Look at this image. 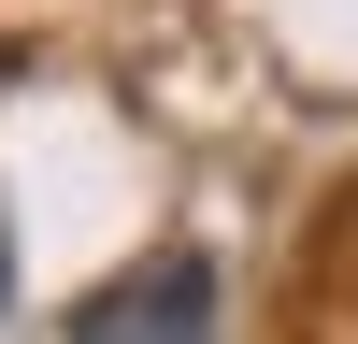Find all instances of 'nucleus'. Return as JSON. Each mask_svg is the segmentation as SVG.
Wrapping results in <instances>:
<instances>
[{"label": "nucleus", "instance_id": "f03ea898", "mask_svg": "<svg viewBox=\"0 0 358 344\" xmlns=\"http://www.w3.org/2000/svg\"><path fill=\"white\" fill-rule=\"evenodd\" d=\"M0 301H15V258H0Z\"/></svg>", "mask_w": 358, "mask_h": 344}, {"label": "nucleus", "instance_id": "f257e3e1", "mask_svg": "<svg viewBox=\"0 0 358 344\" xmlns=\"http://www.w3.org/2000/svg\"><path fill=\"white\" fill-rule=\"evenodd\" d=\"M129 330H215V258H158V273H115L101 301H72V344H129Z\"/></svg>", "mask_w": 358, "mask_h": 344}]
</instances>
